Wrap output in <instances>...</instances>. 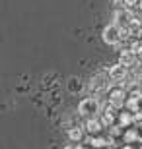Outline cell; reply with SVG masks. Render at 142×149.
Wrapping results in <instances>:
<instances>
[{
  "instance_id": "2",
  "label": "cell",
  "mask_w": 142,
  "mask_h": 149,
  "mask_svg": "<svg viewBox=\"0 0 142 149\" xmlns=\"http://www.w3.org/2000/svg\"><path fill=\"white\" fill-rule=\"evenodd\" d=\"M101 39H103L105 45H111V47L119 45L121 41H123V27H121V25H117V23H109V25L103 29Z\"/></svg>"
},
{
  "instance_id": "16",
  "label": "cell",
  "mask_w": 142,
  "mask_h": 149,
  "mask_svg": "<svg viewBox=\"0 0 142 149\" xmlns=\"http://www.w3.org/2000/svg\"><path fill=\"white\" fill-rule=\"evenodd\" d=\"M138 39H142V27L138 29Z\"/></svg>"
},
{
  "instance_id": "4",
  "label": "cell",
  "mask_w": 142,
  "mask_h": 149,
  "mask_svg": "<svg viewBox=\"0 0 142 149\" xmlns=\"http://www.w3.org/2000/svg\"><path fill=\"white\" fill-rule=\"evenodd\" d=\"M107 74H109V79L111 81H123L126 76H129V72H126V66L125 64H115V66H109L107 68Z\"/></svg>"
},
{
  "instance_id": "13",
  "label": "cell",
  "mask_w": 142,
  "mask_h": 149,
  "mask_svg": "<svg viewBox=\"0 0 142 149\" xmlns=\"http://www.w3.org/2000/svg\"><path fill=\"white\" fill-rule=\"evenodd\" d=\"M90 143H92V147H103V145L107 143V139H101V138H92V139H90Z\"/></svg>"
},
{
  "instance_id": "5",
  "label": "cell",
  "mask_w": 142,
  "mask_h": 149,
  "mask_svg": "<svg viewBox=\"0 0 142 149\" xmlns=\"http://www.w3.org/2000/svg\"><path fill=\"white\" fill-rule=\"evenodd\" d=\"M109 103H111V107H115V109H121L123 105H126V101H125V89L121 87V85L109 91Z\"/></svg>"
},
{
  "instance_id": "19",
  "label": "cell",
  "mask_w": 142,
  "mask_h": 149,
  "mask_svg": "<svg viewBox=\"0 0 142 149\" xmlns=\"http://www.w3.org/2000/svg\"><path fill=\"white\" fill-rule=\"evenodd\" d=\"M125 149H131V147H125Z\"/></svg>"
},
{
  "instance_id": "12",
  "label": "cell",
  "mask_w": 142,
  "mask_h": 149,
  "mask_svg": "<svg viewBox=\"0 0 142 149\" xmlns=\"http://www.w3.org/2000/svg\"><path fill=\"white\" fill-rule=\"evenodd\" d=\"M119 118H121V124H132L134 122V114H131V112H123Z\"/></svg>"
},
{
  "instance_id": "3",
  "label": "cell",
  "mask_w": 142,
  "mask_h": 149,
  "mask_svg": "<svg viewBox=\"0 0 142 149\" xmlns=\"http://www.w3.org/2000/svg\"><path fill=\"white\" fill-rule=\"evenodd\" d=\"M132 17H134V14H132L129 8H117L113 14V23H117V25H121V27H131L132 25Z\"/></svg>"
},
{
  "instance_id": "1",
  "label": "cell",
  "mask_w": 142,
  "mask_h": 149,
  "mask_svg": "<svg viewBox=\"0 0 142 149\" xmlns=\"http://www.w3.org/2000/svg\"><path fill=\"white\" fill-rule=\"evenodd\" d=\"M99 111H101V105H99V101L93 99V97L82 99L80 105H78V114L84 116V118H93Z\"/></svg>"
},
{
  "instance_id": "10",
  "label": "cell",
  "mask_w": 142,
  "mask_h": 149,
  "mask_svg": "<svg viewBox=\"0 0 142 149\" xmlns=\"http://www.w3.org/2000/svg\"><path fill=\"white\" fill-rule=\"evenodd\" d=\"M138 138H140V136H138L136 130H129V132L125 134V141H126V143H132V141H136Z\"/></svg>"
},
{
  "instance_id": "7",
  "label": "cell",
  "mask_w": 142,
  "mask_h": 149,
  "mask_svg": "<svg viewBox=\"0 0 142 149\" xmlns=\"http://www.w3.org/2000/svg\"><path fill=\"white\" fill-rule=\"evenodd\" d=\"M134 60H136V54H134L131 49H129V50H123V52H121V56H119V62H121V64H125V66H132V64H134Z\"/></svg>"
},
{
  "instance_id": "8",
  "label": "cell",
  "mask_w": 142,
  "mask_h": 149,
  "mask_svg": "<svg viewBox=\"0 0 142 149\" xmlns=\"http://www.w3.org/2000/svg\"><path fill=\"white\" fill-rule=\"evenodd\" d=\"M84 130H86V128H80V126H72L70 130H68V138H70L72 141H80V139L84 138Z\"/></svg>"
},
{
  "instance_id": "15",
  "label": "cell",
  "mask_w": 142,
  "mask_h": 149,
  "mask_svg": "<svg viewBox=\"0 0 142 149\" xmlns=\"http://www.w3.org/2000/svg\"><path fill=\"white\" fill-rule=\"evenodd\" d=\"M134 122H142V112L140 111L134 112Z\"/></svg>"
},
{
  "instance_id": "11",
  "label": "cell",
  "mask_w": 142,
  "mask_h": 149,
  "mask_svg": "<svg viewBox=\"0 0 142 149\" xmlns=\"http://www.w3.org/2000/svg\"><path fill=\"white\" fill-rule=\"evenodd\" d=\"M131 50L136 56H142V39H138V41H134V43L131 45Z\"/></svg>"
},
{
  "instance_id": "14",
  "label": "cell",
  "mask_w": 142,
  "mask_h": 149,
  "mask_svg": "<svg viewBox=\"0 0 142 149\" xmlns=\"http://www.w3.org/2000/svg\"><path fill=\"white\" fill-rule=\"evenodd\" d=\"M134 4H138V0H125V8H131Z\"/></svg>"
},
{
  "instance_id": "18",
  "label": "cell",
  "mask_w": 142,
  "mask_h": 149,
  "mask_svg": "<svg viewBox=\"0 0 142 149\" xmlns=\"http://www.w3.org/2000/svg\"><path fill=\"white\" fill-rule=\"evenodd\" d=\"M138 6H140V10H142V0H140V4H138Z\"/></svg>"
},
{
  "instance_id": "17",
  "label": "cell",
  "mask_w": 142,
  "mask_h": 149,
  "mask_svg": "<svg viewBox=\"0 0 142 149\" xmlns=\"http://www.w3.org/2000/svg\"><path fill=\"white\" fill-rule=\"evenodd\" d=\"M74 149H84V147H80V145H76V147H74Z\"/></svg>"
},
{
  "instance_id": "6",
  "label": "cell",
  "mask_w": 142,
  "mask_h": 149,
  "mask_svg": "<svg viewBox=\"0 0 142 149\" xmlns=\"http://www.w3.org/2000/svg\"><path fill=\"white\" fill-rule=\"evenodd\" d=\"M101 128H103V122L97 120L95 116L86 120V132L88 134H99V132H101Z\"/></svg>"
},
{
  "instance_id": "9",
  "label": "cell",
  "mask_w": 142,
  "mask_h": 149,
  "mask_svg": "<svg viewBox=\"0 0 142 149\" xmlns=\"http://www.w3.org/2000/svg\"><path fill=\"white\" fill-rule=\"evenodd\" d=\"M113 120H115V118H113V112L107 109V111L101 114V122H103V126H111V124H113Z\"/></svg>"
}]
</instances>
